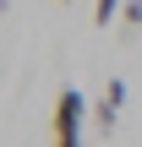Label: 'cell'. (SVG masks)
<instances>
[{
    "label": "cell",
    "mask_w": 142,
    "mask_h": 147,
    "mask_svg": "<svg viewBox=\"0 0 142 147\" xmlns=\"http://www.w3.org/2000/svg\"><path fill=\"white\" fill-rule=\"evenodd\" d=\"M82 120H93L88 98L77 87H60V98H55V142H82Z\"/></svg>",
    "instance_id": "6da1fadb"
},
{
    "label": "cell",
    "mask_w": 142,
    "mask_h": 147,
    "mask_svg": "<svg viewBox=\"0 0 142 147\" xmlns=\"http://www.w3.org/2000/svg\"><path fill=\"white\" fill-rule=\"evenodd\" d=\"M120 109H126V82L109 76V82H104V98L93 104V125H99V131H115V125H120Z\"/></svg>",
    "instance_id": "7a4b0ae2"
},
{
    "label": "cell",
    "mask_w": 142,
    "mask_h": 147,
    "mask_svg": "<svg viewBox=\"0 0 142 147\" xmlns=\"http://www.w3.org/2000/svg\"><path fill=\"white\" fill-rule=\"evenodd\" d=\"M120 5H126V0H99V5H93V22H99V27H109Z\"/></svg>",
    "instance_id": "3957f363"
},
{
    "label": "cell",
    "mask_w": 142,
    "mask_h": 147,
    "mask_svg": "<svg viewBox=\"0 0 142 147\" xmlns=\"http://www.w3.org/2000/svg\"><path fill=\"white\" fill-rule=\"evenodd\" d=\"M120 22H126V27H142V0H126V5H120Z\"/></svg>",
    "instance_id": "277c9868"
},
{
    "label": "cell",
    "mask_w": 142,
    "mask_h": 147,
    "mask_svg": "<svg viewBox=\"0 0 142 147\" xmlns=\"http://www.w3.org/2000/svg\"><path fill=\"white\" fill-rule=\"evenodd\" d=\"M60 5H77V0H60Z\"/></svg>",
    "instance_id": "5b68a950"
},
{
    "label": "cell",
    "mask_w": 142,
    "mask_h": 147,
    "mask_svg": "<svg viewBox=\"0 0 142 147\" xmlns=\"http://www.w3.org/2000/svg\"><path fill=\"white\" fill-rule=\"evenodd\" d=\"M0 11H5V0H0Z\"/></svg>",
    "instance_id": "8992f818"
}]
</instances>
